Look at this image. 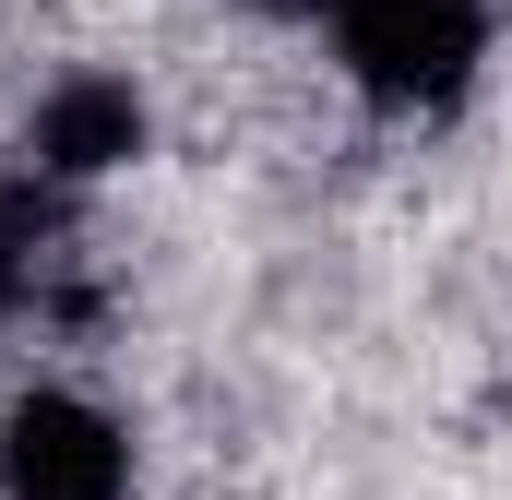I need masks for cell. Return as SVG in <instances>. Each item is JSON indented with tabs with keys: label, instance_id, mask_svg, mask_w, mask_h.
I'll use <instances>...</instances> for the list:
<instances>
[{
	"label": "cell",
	"instance_id": "6da1fadb",
	"mask_svg": "<svg viewBox=\"0 0 512 500\" xmlns=\"http://www.w3.org/2000/svg\"><path fill=\"white\" fill-rule=\"evenodd\" d=\"M382 120H453L489 72V0H286Z\"/></svg>",
	"mask_w": 512,
	"mask_h": 500
},
{
	"label": "cell",
	"instance_id": "7a4b0ae2",
	"mask_svg": "<svg viewBox=\"0 0 512 500\" xmlns=\"http://www.w3.org/2000/svg\"><path fill=\"white\" fill-rule=\"evenodd\" d=\"M0 500H131V429L72 381H24L0 405Z\"/></svg>",
	"mask_w": 512,
	"mask_h": 500
},
{
	"label": "cell",
	"instance_id": "3957f363",
	"mask_svg": "<svg viewBox=\"0 0 512 500\" xmlns=\"http://www.w3.org/2000/svg\"><path fill=\"white\" fill-rule=\"evenodd\" d=\"M143 143H155V108H143L131 72H60V84L36 96V120H24V179L96 191V179L143 167Z\"/></svg>",
	"mask_w": 512,
	"mask_h": 500
},
{
	"label": "cell",
	"instance_id": "277c9868",
	"mask_svg": "<svg viewBox=\"0 0 512 500\" xmlns=\"http://www.w3.org/2000/svg\"><path fill=\"white\" fill-rule=\"evenodd\" d=\"M60 227H72V191H48V179H0V322H24L36 298H48V262H60Z\"/></svg>",
	"mask_w": 512,
	"mask_h": 500
}]
</instances>
